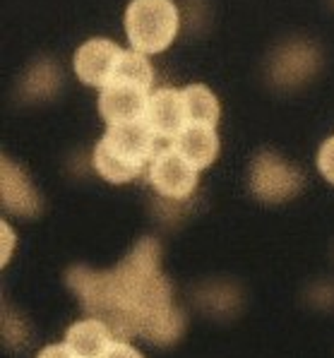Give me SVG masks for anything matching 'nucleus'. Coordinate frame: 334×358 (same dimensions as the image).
<instances>
[{
    "mask_svg": "<svg viewBox=\"0 0 334 358\" xmlns=\"http://www.w3.org/2000/svg\"><path fill=\"white\" fill-rule=\"evenodd\" d=\"M161 248L142 238L113 269L73 267L65 282L78 294L87 315L106 322L116 339L142 337L152 344H173L183 334V313L173 303V286L164 277Z\"/></svg>",
    "mask_w": 334,
    "mask_h": 358,
    "instance_id": "nucleus-1",
    "label": "nucleus"
},
{
    "mask_svg": "<svg viewBox=\"0 0 334 358\" xmlns=\"http://www.w3.org/2000/svg\"><path fill=\"white\" fill-rule=\"evenodd\" d=\"M159 137L145 120L125 125H108L106 135L94 147V169L108 183L135 180L152 164Z\"/></svg>",
    "mask_w": 334,
    "mask_h": 358,
    "instance_id": "nucleus-2",
    "label": "nucleus"
},
{
    "mask_svg": "<svg viewBox=\"0 0 334 358\" xmlns=\"http://www.w3.org/2000/svg\"><path fill=\"white\" fill-rule=\"evenodd\" d=\"M178 8L173 0H133L125 10V34L135 51L161 53L178 36Z\"/></svg>",
    "mask_w": 334,
    "mask_h": 358,
    "instance_id": "nucleus-3",
    "label": "nucleus"
},
{
    "mask_svg": "<svg viewBox=\"0 0 334 358\" xmlns=\"http://www.w3.org/2000/svg\"><path fill=\"white\" fill-rule=\"evenodd\" d=\"M150 183L159 195L168 200H185L197 185V169L190 166L168 142L152 159Z\"/></svg>",
    "mask_w": 334,
    "mask_h": 358,
    "instance_id": "nucleus-4",
    "label": "nucleus"
},
{
    "mask_svg": "<svg viewBox=\"0 0 334 358\" xmlns=\"http://www.w3.org/2000/svg\"><path fill=\"white\" fill-rule=\"evenodd\" d=\"M250 188L260 200L282 202L291 197L300 188V176L293 166H289L282 157L272 152H262L253 164Z\"/></svg>",
    "mask_w": 334,
    "mask_h": 358,
    "instance_id": "nucleus-5",
    "label": "nucleus"
},
{
    "mask_svg": "<svg viewBox=\"0 0 334 358\" xmlns=\"http://www.w3.org/2000/svg\"><path fill=\"white\" fill-rule=\"evenodd\" d=\"M147 103H150V90L133 82L113 80L101 90L99 111L108 125H125L145 120Z\"/></svg>",
    "mask_w": 334,
    "mask_h": 358,
    "instance_id": "nucleus-6",
    "label": "nucleus"
},
{
    "mask_svg": "<svg viewBox=\"0 0 334 358\" xmlns=\"http://www.w3.org/2000/svg\"><path fill=\"white\" fill-rule=\"evenodd\" d=\"M123 58V48L108 38H89L75 53V73L85 85L103 90L111 85Z\"/></svg>",
    "mask_w": 334,
    "mask_h": 358,
    "instance_id": "nucleus-7",
    "label": "nucleus"
},
{
    "mask_svg": "<svg viewBox=\"0 0 334 358\" xmlns=\"http://www.w3.org/2000/svg\"><path fill=\"white\" fill-rule=\"evenodd\" d=\"M145 123L150 125L159 140H176L178 132L188 125L183 92L173 90V87H161V90L152 92L150 103H147Z\"/></svg>",
    "mask_w": 334,
    "mask_h": 358,
    "instance_id": "nucleus-8",
    "label": "nucleus"
},
{
    "mask_svg": "<svg viewBox=\"0 0 334 358\" xmlns=\"http://www.w3.org/2000/svg\"><path fill=\"white\" fill-rule=\"evenodd\" d=\"M171 147L190 166L202 171L210 166L212 162H217V154H219L217 128L205 123H188L176 135V140H171Z\"/></svg>",
    "mask_w": 334,
    "mask_h": 358,
    "instance_id": "nucleus-9",
    "label": "nucleus"
},
{
    "mask_svg": "<svg viewBox=\"0 0 334 358\" xmlns=\"http://www.w3.org/2000/svg\"><path fill=\"white\" fill-rule=\"evenodd\" d=\"M0 178H3V205L22 217H34L41 209V200L36 195L34 185L24 176L17 164L3 157L0 164Z\"/></svg>",
    "mask_w": 334,
    "mask_h": 358,
    "instance_id": "nucleus-10",
    "label": "nucleus"
},
{
    "mask_svg": "<svg viewBox=\"0 0 334 358\" xmlns=\"http://www.w3.org/2000/svg\"><path fill=\"white\" fill-rule=\"evenodd\" d=\"M113 341H116V334L111 332V327L96 317L75 322L65 332V344L78 358H103Z\"/></svg>",
    "mask_w": 334,
    "mask_h": 358,
    "instance_id": "nucleus-11",
    "label": "nucleus"
},
{
    "mask_svg": "<svg viewBox=\"0 0 334 358\" xmlns=\"http://www.w3.org/2000/svg\"><path fill=\"white\" fill-rule=\"evenodd\" d=\"M183 92V103H185V118L188 123H205L215 125L219 123V101L215 92L205 85H188Z\"/></svg>",
    "mask_w": 334,
    "mask_h": 358,
    "instance_id": "nucleus-12",
    "label": "nucleus"
},
{
    "mask_svg": "<svg viewBox=\"0 0 334 358\" xmlns=\"http://www.w3.org/2000/svg\"><path fill=\"white\" fill-rule=\"evenodd\" d=\"M113 80L133 82V85H140V87H145V90H152L154 70H152V63L147 60L145 53L133 48V51H123V58H120V65Z\"/></svg>",
    "mask_w": 334,
    "mask_h": 358,
    "instance_id": "nucleus-13",
    "label": "nucleus"
},
{
    "mask_svg": "<svg viewBox=\"0 0 334 358\" xmlns=\"http://www.w3.org/2000/svg\"><path fill=\"white\" fill-rule=\"evenodd\" d=\"M317 169L330 183H334V137L322 142L320 152H317Z\"/></svg>",
    "mask_w": 334,
    "mask_h": 358,
    "instance_id": "nucleus-14",
    "label": "nucleus"
},
{
    "mask_svg": "<svg viewBox=\"0 0 334 358\" xmlns=\"http://www.w3.org/2000/svg\"><path fill=\"white\" fill-rule=\"evenodd\" d=\"M103 358H142V356L138 349H133V346L128 344V341L116 339L111 346H108V351L103 354Z\"/></svg>",
    "mask_w": 334,
    "mask_h": 358,
    "instance_id": "nucleus-15",
    "label": "nucleus"
},
{
    "mask_svg": "<svg viewBox=\"0 0 334 358\" xmlns=\"http://www.w3.org/2000/svg\"><path fill=\"white\" fill-rule=\"evenodd\" d=\"M0 236H3V252H0V262L3 267L10 262V255H13V248H15V231L10 229V224H0Z\"/></svg>",
    "mask_w": 334,
    "mask_h": 358,
    "instance_id": "nucleus-16",
    "label": "nucleus"
},
{
    "mask_svg": "<svg viewBox=\"0 0 334 358\" xmlns=\"http://www.w3.org/2000/svg\"><path fill=\"white\" fill-rule=\"evenodd\" d=\"M36 358H78V356L70 351L68 344H51L46 349H41V354Z\"/></svg>",
    "mask_w": 334,
    "mask_h": 358,
    "instance_id": "nucleus-17",
    "label": "nucleus"
}]
</instances>
